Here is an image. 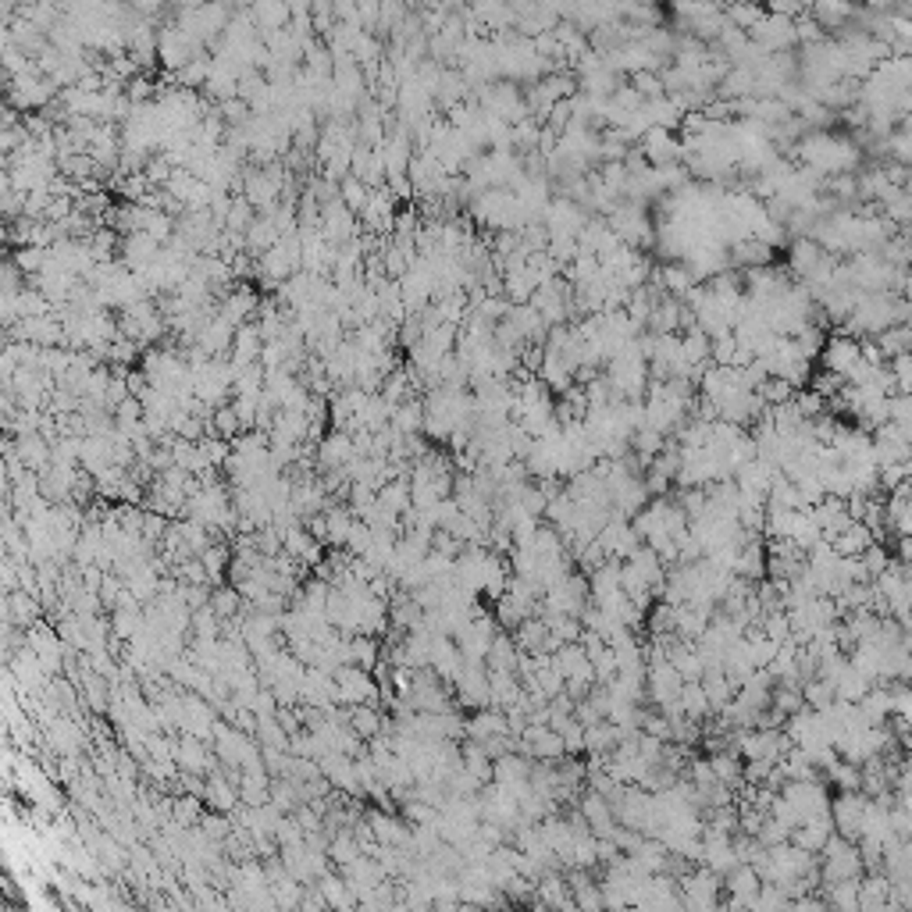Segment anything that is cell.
I'll list each match as a JSON object with an SVG mask.
<instances>
[{
  "mask_svg": "<svg viewBox=\"0 0 912 912\" xmlns=\"http://www.w3.org/2000/svg\"><path fill=\"white\" fill-rule=\"evenodd\" d=\"M859 361V342L852 339V335H838V339H827V346H823V364L830 374H838L841 382H845V374H848V367Z\"/></svg>",
  "mask_w": 912,
  "mask_h": 912,
  "instance_id": "obj_1",
  "label": "cell"
},
{
  "mask_svg": "<svg viewBox=\"0 0 912 912\" xmlns=\"http://www.w3.org/2000/svg\"><path fill=\"white\" fill-rule=\"evenodd\" d=\"M823 257H827V253H823V250L817 246V243H813V239H809V235H806V239H798V243L791 246V268L798 272V278L813 274V268L820 264Z\"/></svg>",
  "mask_w": 912,
  "mask_h": 912,
  "instance_id": "obj_2",
  "label": "cell"
}]
</instances>
